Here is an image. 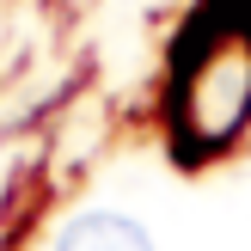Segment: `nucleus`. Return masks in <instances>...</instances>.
<instances>
[{
  "label": "nucleus",
  "mask_w": 251,
  "mask_h": 251,
  "mask_svg": "<svg viewBox=\"0 0 251 251\" xmlns=\"http://www.w3.org/2000/svg\"><path fill=\"white\" fill-rule=\"evenodd\" d=\"M245 123H251V6H215L178 43L172 129L190 153H215Z\"/></svg>",
  "instance_id": "obj_1"
},
{
  "label": "nucleus",
  "mask_w": 251,
  "mask_h": 251,
  "mask_svg": "<svg viewBox=\"0 0 251 251\" xmlns=\"http://www.w3.org/2000/svg\"><path fill=\"white\" fill-rule=\"evenodd\" d=\"M55 251H153L147 227L135 215H117V208H86L61 227Z\"/></svg>",
  "instance_id": "obj_2"
}]
</instances>
